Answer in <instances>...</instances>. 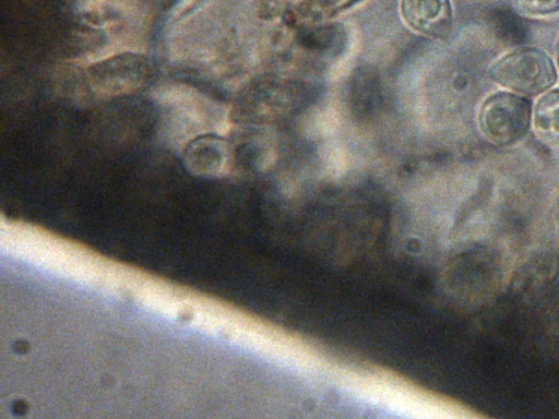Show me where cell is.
I'll return each mask as SVG.
<instances>
[{
	"label": "cell",
	"mask_w": 559,
	"mask_h": 419,
	"mask_svg": "<svg viewBox=\"0 0 559 419\" xmlns=\"http://www.w3.org/2000/svg\"><path fill=\"white\" fill-rule=\"evenodd\" d=\"M402 14L409 26L431 37L447 35L451 26L449 0H402Z\"/></svg>",
	"instance_id": "obj_4"
},
{
	"label": "cell",
	"mask_w": 559,
	"mask_h": 419,
	"mask_svg": "<svg viewBox=\"0 0 559 419\" xmlns=\"http://www.w3.org/2000/svg\"><path fill=\"white\" fill-rule=\"evenodd\" d=\"M493 81L524 95H538L551 87L557 73L550 58L535 48H519L490 70Z\"/></svg>",
	"instance_id": "obj_1"
},
{
	"label": "cell",
	"mask_w": 559,
	"mask_h": 419,
	"mask_svg": "<svg viewBox=\"0 0 559 419\" xmlns=\"http://www.w3.org/2000/svg\"><path fill=\"white\" fill-rule=\"evenodd\" d=\"M531 103L508 92L489 96L479 111V128L487 141L495 145H510L528 130Z\"/></svg>",
	"instance_id": "obj_2"
},
{
	"label": "cell",
	"mask_w": 559,
	"mask_h": 419,
	"mask_svg": "<svg viewBox=\"0 0 559 419\" xmlns=\"http://www.w3.org/2000/svg\"><path fill=\"white\" fill-rule=\"evenodd\" d=\"M515 8L524 15H545L559 11V0H515Z\"/></svg>",
	"instance_id": "obj_6"
},
{
	"label": "cell",
	"mask_w": 559,
	"mask_h": 419,
	"mask_svg": "<svg viewBox=\"0 0 559 419\" xmlns=\"http://www.w3.org/2000/svg\"><path fill=\"white\" fill-rule=\"evenodd\" d=\"M557 59H558V64H559V39H558V43H557Z\"/></svg>",
	"instance_id": "obj_7"
},
{
	"label": "cell",
	"mask_w": 559,
	"mask_h": 419,
	"mask_svg": "<svg viewBox=\"0 0 559 419\" xmlns=\"http://www.w3.org/2000/svg\"><path fill=\"white\" fill-rule=\"evenodd\" d=\"M143 67L144 61L141 56L124 53L95 63L90 69V76L94 86L118 94L126 89L132 91L141 84V80L131 77L129 74L143 73Z\"/></svg>",
	"instance_id": "obj_3"
},
{
	"label": "cell",
	"mask_w": 559,
	"mask_h": 419,
	"mask_svg": "<svg viewBox=\"0 0 559 419\" xmlns=\"http://www.w3.org/2000/svg\"><path fill=\"white\" fill-rule=\"evenodd\" d=\"M536 130L547 140H559V89L544 95L534 110Z\"/></svg>",
	"instance_id": "obj_5"
}]
</instances>
